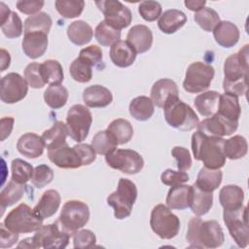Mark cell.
<instances>
[{
  "label": "cell",
  "instance_id": "1",
  "mask_svg": "<svg viewBox=\"0 0 249 249\" xmlns=\"http://www.w3.org/2000/svg\"><path fill=\"white\" fill-rule=\"evenodd\" d=\"M249 45H244L236 53L228 56L224 62L223 89L235 96H242L248 89Z\"/></svg>",
  "mask_w": 249,
  "mask_h": 249
},
{
  "label": "cell",
  "instance_id": "2",
  "mask_svg": "<svg viewBox=\"0 0 249 249\" xmlns=\"http://www.w3.org/2000/svg\"><path fill=\"white\" fill-rule=\"evenodd\" d=\"M223 137L209 136L197 130L192 135V151L196 160L202 161L204 167L220 169L226 163Z\"/></svg>",
  "mask_w": 249,
  "mask_h": 249
},
{
  "label": "cell",
  "instance_id": "3",
  "mask_svg": "<svg viewBox=\"0 0 249 249\" xmlns=\"http://www.w3.org/2000/svg\"><path fill=\"white\" fill-rule=\"evenodd\" d=\"M186 239L190 247L218 248L224 243L225 236L217 221H202L196 216L189 221Z\"/></svg>",
  "mask_w": 249,
  "mask_h": 249
},
{
  "label": "cell",
  "instance_id": "4",
  "mask_svg": "<svg viewBox=\"0 0 249 249\" xmlns=\"http://www.w3.org/2000/svg\"><path fill=\"white\" fill-rule=\"evenodd\" d=\"M70 234L62 231L57 222L43 225L35 231L32 237L22 239L18 245V248H45V249H63L69 243Z\"/></svg>",
  "mask_w": 249,
  "mask_h": 249
},
{
  "label": "cell",
  "instance_id": "5",
  "mask_svg": "<svg viewBox=\"0 0 249 249\" xmlns=\"http://www.w3.org/2000/svg\"><path fill=\"white\" fill-rule=\"evenodd\" d=\"M136 198L137 188L135 184L126 178H121L117 190L107 197V204L114 208L115 218L123 220L130 216Z\"/></svg>",
  "mask_w": 249,
  "mask_h": 249
},
{
  "label": "cell",
  "instance_id": "6",
  "mask_svg": "<svg viewBox=\"0 0 249 249\" xmlns=\"http://www.w3.org/2000/svg\"><path fill=\"white\" fill-rule=\"evenodd\" d=\"M166 123L181 131H190L197 126L198 117L190 105L181 101L179 97L170 100L163 107Z\"/></svg>",
  "mask_w": 249,
  "mask_h": 249
},
{
  "label": "cell",
  "instance_id": "7",
  "mask_svg": "<svg viewBox=\"0 0 249 249\" xmlns=\"http://www.w3.org/2000/svg\"><path fill=\"white\" fill-rule=\"evenodd\" d=\"M89 219V206L81 200L72 199L63 204L56 222L62 231L73 235L77 231L86 226Z\"/></svg>",
  "mask_w": 249,
  "mask_h": 249
},
{
  "label": "cell",
  "instance_id": "8",
  "mask_svg": "<svg viewBox=\"0 0 249 249\" xmlns=\"http://www.w3.org/2000/svg\"><path fill=\"white\" fill-rule=\"evenodd\" d=\"M43 221L26 203H20L8 213L3 224L14 232L28 233L39 230Z\"/></svg>",
  "mask_w": 249,
  "mask_h": 249
},
{
  "label": "cell",
  "instance_id": "9",
  "mask_svg": "<svg viewBox=\"0 0 249 249\" xmlns=\"http://www.w3.org/2000/svg\"><path fill=\"white\" fill-rule=\"evenodd\" d=\"M150 226L161 239H171L179 232L180 220L166 205L158 204L152 209Z\"/></svg>",
  "mask_w": 249,
  "mask_h": 249
},
{
  "label": "cell",
  "instance_id": "10",
  "mask_svg": "<svg viewBox=\"0 0 249 249\" xmlns=\"http://www.w3.org/2000/svg\"><path fill=\"white\" fill-rule=\"evenodd\" d=\"M223 219L236 245L240 248L247 247L249 243L247 207L242 205L234 210H224Z\"/></svg>",
  "mask_w": 249,
  "mask_h": 249
},
{
  "label": "cell",
  "instance_id": "11",
  "mask_svg": "<svg viewBox=\"0 0 249 249\" xmlns=\"http://www.w3.org/2000/svg\"><path fill=\"white\" fill-rule=\"evenodd\" d=\"M215 75V70L210 64L196 61L187 68L183 88L190 93H198L206 90Z\"/></svg>",
  "mask_w": 249,
  "mask_h": 249
},
{
  "label": "cell",
  "instance_id": "12",
  "mask_svg": "<svg viewBox=\"0 0 249 249\" xmlns=\"http://www.w3.org/2000/svg\"><path fill=\"white\" fill-rule=\"evenodd\" d=\"M92 123L90 111L82 104H75L70 107L66 116V127L68 135L76 142L84 141Z\"/></svg>",
  "mask_w": 249,
  "mask_h": 249
},
{
  "label": "cell",
  "instance_id": "13",
  "mask_svg": "<svg viewBox=\"0 0 249 249\" xmlns=\"http://www.w3.org/2000/svg\"><path fill=\"white\" fill-rule=\"evenodd\" d=\"M105 160L111 168L130 175L139 173L144 166V160L140 154L130 149H116L105 156Z\"/></svg>",
  "mask_w": 249,
  "mask_h": 249
},
{
  "label": "cell",
  "instance_id": "14",
  "mask_svg": "<svg viewBox=\"0 0 249 249\" xmlns=\"http://www.w3.org/2000/svg\"><path fill=\"white\" fill-rule=\"evenodd\" d=\"M95 5L104 15V21L121 30L127 27L132 20L131 11L118 0L95 1Z\"/></svg>",
  "mask_w": 249,
  "mask_h": 249
},
{
  "label": "cell",
  "instance_id": "15",
  "mask_svg": "<svg viewBox=\"0 0 249 249\" xmlns=\"http://www.w3.org/2000/svg\"><path fill=\"white\" fill-rule=\"evenodd\" d=\"M28 92V84L18 73L11 72L1 79L0 98L7 104H14L22 100Z\"/></svg>",
  "mask_w": 249,
  "mask_h": 249
},
{
  "label": "cell",
  "instance_id": "16",
  "mask_svg": "<svg viewBox=\"0 0 249 249\" xmlns=\"http://www.w3.org/2000/svg\"><path fill=\"white\" fill-rule=\"evenodd\" d=\"M196 127L197 130L201 131L206 135L224 137L235 132L238 127V123L231 122L216 113L213 116L208 117L198 123Z\"/></svg>",
  "mask_w": 249,
  "mask_h": 249
},
{
  "label": "cell",
  "instance_id": "17",
  "mask_svg": "<svg viewBox=\"0 0 249 249\" xmlns=\"http://www.w3.org/2000/svg\"><path fill=\"white\" fill-rule=\"evenodd\" d=\"M177 97H179V90L176 83L171 79H160L151 89L150 98L157 107L163 108L166 103Z\"/></svg>",
  "mask_w": 249,
  "mask_h": 249
},
{
  "label": "cell",
  "instance_id": "18",
  "mask_svg": "<svg viewBox=\"0 0 249 249\" xmlns=\"http://www.w3.org/2000/svg\"><path fill=\"white\" fill-rule=\"evenodd\" d=\"M49 160L59 168H79L83 166L82 160L74 147L70 148L67 144L48 151Z\"/></svg>",
  "mask_w": 249,
  "mask_h": 249
},
{
  "label": "cell",
  "instance_id": "19",
  "mask_svg": "<svg viewBox=\"0 0 249 249\" xmlns=\"http://www.w3.org/2000/svg\"><path fill=\"white\" fill-rule=\"evenodd\" d=\"M126 42L133 48L136 53H144L152 47L153 33L148 26L137 24L129 29L126 35Z\"/></svg>",
  "mask_w": 249,
  "mask_h": 249
},
{
  "label": "cell",
  "instance_id": "20",
  "mask_svg": "<svg viewBox=\"0 0 249 249\" xmlns=\"http://www.w3.org/2000/svg\"><path fill=\"white\" fill-rule=\"evenodd\" d=\"M21 48L27 57L31 59L41 57L48 48V34L41 32L24 34Z\"/></svg>",
  "mask_w": 249,
  "mask_h": 249
},
{
  "label": "cell",
  "instance_id": "21",
  "mask_svg": "<svg viewBox=\"0 0 249 249\" xmlns=\"http://www.w3.org/2000/svg\"><path fill=\"white\" fill-rule=\"evenodd\" d=\"M83 100L88 107L103 108L111 104L113 94L109 89L101 85H92L84 89Z\"/></svg>",
  "mask_w": 249,
  "mask_h": 249
},
{
  "label": "cell",
  "instance_id": "22",
  "mask_svg": "<svg viewBox=\"0 0 249 249\" xmlns=\"http://www.w3.org/2000/svg\"><path fill=\"white\" fill-rule=\"evenodd\" d=\"M213 36L218 45L223 48H231L239 40L240 32L238 27L229 20L220 21L213 30Z\"/></svg>",
  "mask_w": 249,
  "mask_h": 249
},
{
  "label": "cell",
  "instance_id": "23",
  "mask_svg": "<svg viewBox=\"0 0 249 249\" xmlns=\"http://www.w3.org/2000/svg\"><path fill=\"white\" fill-rule=\"evenodd\" d=\"M61 202L60 195L55 190H47L43 193L38 203L33 208L35 214L42 220L48 219L54 215L58 210Z\"/></svg>",
  "mask_w": 249,
  "mask_h": 249
},
{
  "label": "cell",
  "instance_id": "24",
  "mask_svg": "<svg viewBox=\"0 0 249 249\" xmlns=\"http://www.w3.org/2000/svg\"><path fill=\"white\" fill-rule=\"evenodd\" d=\"M44 142L42 137L33 132H27L22 134L18 142L17 149L24 157L28 159H36L44 153Z\"/></svg>",
  "mask_w": 249,
  "mask_h": 249
},
{
  "label": "cell",
  "instance_id": "25",
  "mask_svg": "<svg viewBox=\"0 0 249 249\" xmlns=\"http://www.w3.org/2000/svg\"><path fill=\"white\" fill-rule=\"evenodd\" d=\"M109 54L114 65L125 68L133 64L137 53L126 41L120 40L111 46Z\"/></svg>",
  "mask_w": 249,
  "mask_h": 249
},
{
  "label": "cell",
  "instance_id": "26",
  "mask_svg": "<svg viewBox=\"0 0 249 249\" xmlns=\"http://www.w3.org/2000/svg\"><path fill=\"white\" fill-rule=\"evenodd\" d=\"M192 196V186L179 184L172 186L166 196V206L170 209L184 210L190 206Z\"/></svg>",
  "mask_w": 249,
  "mask_h": 249
},
{
  "label": "cell",
  "instance_id": "27",
  "mask_svg": "<svg viewBox=\"0 0 249 249\" xmlns=\"http://www.w3.org/2000/svg\"><path fill=\"white\" fill-rule=\"evenodd\" d=\"M187 22V16L180 10L170 9L160 15L158 26L165 34H173Z\"/></svg>",
  "mask_w": 249,
  "mask_h": 249
},
{
  "label": "cell",
  "instance_id": "28",
  "mask_svg": "<svg viewBox=\"0 0 249 249\" xmlns=\"http://www.w3.org/2000/svg\"><path fill=\"white\" fill-rule=\"evenodd\" d=\"M68 135L66 124L63 122L57 121L53 126L47 130H45L42 134V140L44 142L45 148L50 150L57 149L66 143V137Z\"/></svg>",
  "mask_w": 249,
  "mask_h": 249
},
{
  "label": "cell",
  "instance_id": "29",
  "mask_svg": "<svg viewBox=\"0 0 249 249\" xmlns=\"http://www.w3.org/2000/svg\"><path fill=\"white\" fill-rule=\"evenodd\" d=\"M244 192L236 185H226L220 190L219 201L224 210H234L243 205Z\"/></svg>",
  "mask_w": 249,
  "mask_h": 249
},
{
  "label": "cell",
  "instance_id": "30",
  "mask_svg": "<svg viewBox=\"0 0 249 249\" xmlns=\"http://www.w3.org/2000/svg\"><path fill=\"white\" fill-rule=\"evenodd\" d=\"M213 205L212 193L205 192L197 188L195 184L192 186V196L190 208L196 216H203L211 209Z\"/></svg>",
  "mask_w": 249,
  "mask_h": 249
},
{
  "label": "cell",
  "instance_id": "31",
  "mask_svg": "<svg viewBox=\"0 0 249 249\" xmlns=\"http://www.w3.org/2000/svg\"><path fill=\"white\" fill-rule=\"evenodd\" d=\"M217 113L231 122L238 123L241 114L238 97L228 92L220 94Z\"/></svg>",
  "mask_w": 249,
  "mask_h": 249
},
{
  "label": "cell",
  "instance_id": "32",
  "mask_svg": "<svg viewBox=\"0 0 249 249\" xmlns=\"http://www.w3.org/2000/svg\"><path fill=\"white\" fill-rule=\"evenodd\" d=\"M220 93L216 90H207L198 94L194 101L197 112L203 117H211L218 111Z\"/></svg>",
  "mask_w": 249,
  "mask_h": 249
},
{
  "label": "cell",
  "instance_id": "33",
  "mask_svg": "<svg viewBox=\"0 0 249 249\" xmlns=\"http://www.w3.org/2000/svg\"><path fill=\"white\" fill-rule=\"evenodd\" d=\"M67 36L76 46H85L90 42L93 36L91 26L84 20H75L67 27Z\"/></svg>",
  "mask_w": 249,
  "mask_h": 249
},
{
  "label": "cell",
  "instance_id": "34",
  "mask_svg": "<svg viewBox=\"0 0 249 249\" xmlns=\"http://www.w3.org/2000/svg\"><path fill=\"white\" fill-rule=\"evenodd\" d=\"M223 173L220 169L202 167L196 177L195 185L202 191L213 193L222 183Z\"/></svg>",
  "mask_w": 249,
  "mask_h": 249
},
{
  "label": "cell",
  "instance_id": "35",
  "mask_svg": "<svg viewBox=\"0 0 249 249\" xmlns=\"http://www.w3.org/2000/svg\"><path fill=\"white\" fill-rule=\"evenodd\" d=\"M128 110L129 114L135 120L145 122L153 116L155 112V105L150 97L141 95L133 98L130 101Z\"/></svg>",
  "mask_w": 249,
  "mask_h": 249
},
{
  "label": "cell",
  "instance_id": "36",
  "mask_svg": "<svg viewBox=\"0 0 249 249\" xmlns=\"http://www.w3.org/2000/svg\"><path fill=\"white\" fill-rule=\"evenodd\" d=\"M24 195V184H19L13 179L8 182L6 187L0 194V204L1 214H3L5 208L12 206L16 202L19 201Z\"/></svg>",
  "mask_w": 249,
  "mask_h": 249
},
{
  "label": "cell",
  "instance_id": "37",
  "mask_svg": "<svg viewBox=\"0 0 249 249\" xmlns=\"http://www.w3.org/2000/svg\"><path fill=\"white\" fill-rule=\"evenodd\" d=\"M107 130L114 136L118 145H124L130 141L133 136L132 124L125 119H116L112 121Z\"/></svg>",
  "mask_w": 249,
  "mask_h": 249
},
{
  "label": "cell",
  "instance_id": "38",
  "mask_svg": "<svg viewBox=\"0 0 249 249\" xmlns=\"http://www.w3.org/2000/svg\"><path fill=\"white\" fill-rule=\"evenodd\" d=\"M69 92L67 89L59 85H52L47 88L44 92L45 103L52 109H59L67 103Z\"/></svg>",
  "mask_w": 249,
  "mask_h": 249
},
{
  "label": "cell",
  "instance_id": "39",
  "mask_svg": "<svg viewBox=\"0 0 249 249\" xmlns=\"http://www.w3.org/2000/svg\"><path fill=\"white\" fill-rule=\"evenodd\" d=\"M53 24L52 18L45 12L29 16L24 20V34L31 32H41L49 34Z\"/></svg>",
  "mask_w": 249,
  "mask_h": 249
},
{
  "label": "cell",
  "instance_id": "40",
  "mask_svg": "<svg viewBox=\"0 0 249 249\" xmlns=\"http://www.w3.org/2000/svg\"><path fill=\"white\" fill-rule=\"evenodd\" d=\"M248 144L246 139L241 135H234L224 142L225 157L230 160H238L246 156Z\"/></svg>",
  "mask_w": 249,
  "mask_h": 249
},
{
  "label": "cell",
  "instance_id": "41",
  "mask_svg": "<svg viewBox=\"0 0 249 249\" xmlns=\"http://www.w3.org/2000/svg\"><path fill=\"white\" fill-rule=\"evenodd\" d=\"M91 146L96 154L108 155L117 149L118 143L114 136L106 129L96 132L91 140Z\"/></svg>",
  "mask_w": 249,
  "mask_h": 249
},
{
  "label": "cell",
  "instance_id": "42",
  "mask_svg": "<svg viewBox=\"0 0 249 249\" xmlns=\"http://www.w3.org/2000/svg\"><path fill=\"white\" fill-rule=\"evenodd\" d=\"M96 41L104 47H111L121 39V30L114 28L104 20L100 21L94 30Z\"/></svg>",
  "mask_w": 249,
  "mask_h": 249
},
{
  "label": "cell",
  "instance_id": "43",
  "mask_svg": "<svg viewBox=\"0 0 249 249\" xmlns=\"http://www.w3.org/2000/svg\"><path fill=\"white\" fill-rule=\"evenodd\" d=\"M41 71L46 84L59 85L64 79L61 64L55 59H47L41 63Z\"/></svg>",
  "mask_w": 249,
  "mask_h": 249
},
{
  "label": "cell",
  "instance_id": "44",
  "mask_svg": "<svg viewBox=\"0 0 249 249\" xmlns=\"http://www.w3.org/2000/svg\"><path fill=\"white\" fill-rule=\"evenodd\" d=\"M92 67L89 61L78 56L71 62L69 72L76 82L88 83L92 78Z\"/></svg>",
  "mask_w": 249,
  "mask_h": 249
},
{
  "label": "cell",
  "instance_id": "45",
  "mask_svg": "<svg viewBox=\"0 0 249 249\" xmlns=\"http://www.w3.org/2000/svg\"><path fill=\"white\" fill-rule=\"evenodd\" d=\"M195 21L197 25L206 32H211L221 21L218 13L208 7H204L200 11L196 12L194 16Z\"/></svg>",
  "mask_w": 249,
  "mask_h": 249
},
{
  "label": "cell",
  "instance_id": "46",
  "mask_svg": "<svg viewBox=\"0 0 249 249\" xmlns=\"http://www.w3.org/2000/svg\"><path fill=\"white\" fill-rule=\"evenodd\" d=\"M54 6L61 17L74 18L83 13L85 2L83 0H56Z\"/></svg>",
  "mask_w": 249,
  "mask_h": 249
},
{
  "label": "cell",
  "instance_id": "47",
  "mask_svg": "<svg viewBox=\"0 0 249 249\" xmlns=\"http://www.w3.org/2000/svg\"><path fill=\"white\" fill-rule=\"evenodd\" d=\"M12 179L19 184H25L29 180H31L34 168L33 166L21 160V159H15L12 161Z\"/></svg>",
  "mask_w": 249,
  "mask_h": 249
},
{
  "label": "cell",
  "instance_id": "48",
  "mask_svg": "<svg viewBox=\"0 0 249 249\" xmlns=\"http://www.w3.org/2000/svg\"><path fill=\"white\" fill-rule=\"evenodd\" d=\"M0 24L1 31L9 39L18 38L22 34V21L18 15L15 12H11L10 16L6 18V20L1 22Z\"/></svg>",
  "mask_w": 249,
  "mask_h": 249
},
{
  "label": "cell",
  "instance_id": "49",
  "mask_svg": "<svg viewBox=\"0 0 249 249\" xmlns=\"http://www.w3.org/2000/svg\"><path fill=\"white\" fill-rule=\"evenodd\" d=\"M24 79L32 89H42L46 85L41 71V63L31 62L24 69Z\"/></svg>",
  "mask_w": 249,
  "mask_h": 249
},
{
  "label": "cell",
  "instance_id": "50",
  "mask_svg": "<svg viewBox=\"0 0 249 249\" xmlns=\"http://www.w3.org/2000/svg\"><path fill=\"white\" fill-rule=\"evenodd\" d=\"M53 179V171L47 164H40L34 168L33 175L31 178L32 184L38 188L42 189L49 185Z\"/></svg>",
  "mask_w": 249,
  "mask_h": 249
},
{
  "label": "cell",
  "instance_id": "51",
  "mask_svg": "<svg viewBox=\"0 0 249 249\" xmlns=\"http://www.w3.org/2000/svg\"><path fill=\"white\" fill-rule=\"evenodd\" d=\"M161 5L157 1H143L138 6V12L141 18L146 21H155L161 15Z\"/></svg>",
  "mask_w": 249,
  "mask_h": 249
},
{
  "label": "cell",
  "instance_id": "52",
  "mask_svg": "<svg viewBox=\"0 0 249 249\" xmlns=\"http://www.w3.org/2000/svg\"><path fill=\"white\" fill-rule=\"evenodd\" d=\"M96 243V236L90 230L77 231L73 234V246L74 248H91Z\"/></svg>",
  "mask_w": 249,
  "mask_h": 249
},
{
  "label": "cell",
  "instance_id": "53",
  "mask_svg": "<svg viewBox=\"0 0 249 249\" xmlns=\"http://www.w3.org/2000/svg\"><path fill=\"white\" fill-rule=\"evenodd\" d=\"M160 181L166 186H176L179 184H184L189 181V175L185 171L173 170L170 168L165 169L160 174Z\"/></svg>",
  "mask_w": 249,
  "mask_h": 249
},
{
  "label": "cell",
  "instance_id": "54",
  "mask_svg": "<svg viewBox=\"0 0 249 249\" xmlns=\"http://www.w3.org/2000/svg\"><path fill=\"white\" fill-rule=\"evenodd\" d=\"M172 157L176 160L178 170L187 171L192 166V157L188 149L176 146L171 150Z\"/></svg>",
  "mask_w": 249,
  "mask_h": 249
},
{
  "label": "cell",
  "instance_id": "55",
  "mask_svg": "<svg viewBox=\"0 0 249 249\" xmlns=\"http://www.w3.org/2000/svg\"><path fill=\"white\" fill-rule=\"evenodd\" d=\"M79 56L89 61L93 67L102 62L103 54L101 49L96 45H90L80 51Z\"/></svg>",
  "mask_w": 249,
  "mask_h": 249
},
{
  "label": "cell",
  "instance_id": "56",
  "mask_svg": "<svg viewBox=\"0 0 249 249\" xmlns=\"http://www.w3.org/2000/svg\"><path fill=\"white\" fill-rule=\"evenodd\" d=\"M44 1L39 0H19L16 3L18 10L25 15H36L44 6Z\"/></svg>",
  "mask_w": 249,
  "mask_h": 249
},
{
  "label": "cell",
  "instance_id": "57",
  "mask_svg": "<svg viewBox=\"0 0 249 249\" xmlns=\"http://www.w3.org/2000/svg\"><path fill=\"white\" fill-rule=\"evenodd\" d=\"M76 151L78 152L83 165H89L91 162H93L96 159V153L94 151V149L92 148L91 145L89 144H83V143H79L75 146H73Z\"/></svg>",
  "mask_w": 249,
  "mask_h": 249
},
{
  "label": "cell",
  "instance_id": "58",
  "mask_svg": "<svg viewBox=\"0 0 249 249\" xmlns=\"http://www.w3.org/2000/svg\"><path fill=\"white\" fill-rule=\"evenodd\" d=\"M1 232H0V247L1 248H9L12 247L18 239V232H14L10 230H8L3 223L0 225Z\"/></svg>",
  "mask_w": 249,
  "mask_h": 249
},
{
  "label": "cell",
  "instance_id": "59",
  "mask_svg": "<svg viewBox=\"0 0 249 249\" xmlns=\"http://www.w3.org/2000/svg\"><path fill=\"white\" fill-rule=\"evenodd\" d=\"M15 119L12 117H5L1 119L0 131H1V141H4L12 132L14 127Z\"/></svg>",
  "mask_w": 249,
  "mask_h": 249
},
{
  "label": "cell",
  "instance_id": "60",
  "mask_svg": "<svg viewBox=\"0 0 249 249\" xmlns=\"http://www.w3.org/2000/svg\"><path fill=\"white\" fill-rule=\"evenodd\" d=\"M206 4V1L204 0H186L184 2V5L190 10V11H194V12H198L201 9L204 8Z\"/></svg>",
  "mask_w": 249,
  "mask_h": 249
},
{
  "label": "cell",
  "instance_id": "61",
  "mask_svg": "<svg viewBox=\"0 0 249 249\" xmlns=\"http://www.w3.org/2000/svg\"><path fill=\"white\" fill-rule=\"evenodd\" d=\"M0 53H1V68L0 69H1V72H3L7 68H9L10 63H11V56H10V53L4 49H1Z\"/></svg>",
  "mask_w": 249,
  "mask_h": 249
},
{
  "label": "cell",
  "instance_id": "62",
  "mask_svg": "<svg viewBox=\"0 0 249 249\" xmlns=\"http://www.w3.org/2000/svg\"><path fill=\"white\" fill-rule=\"evenodd\" d=\"M11 12L12 11L10 10V8L8 6H6L3 2L0 3V18H1L0 23L6 20V18L10 16Z\"/></svg>",
  "mask_w": 249,
  "mask_h": 249
}]
</instances>
